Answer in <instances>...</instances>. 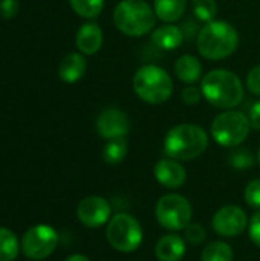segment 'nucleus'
Masks as SVG:
<instances>
[{
    "label": "nucleus",
    "mask_w": 260,
    "mask_h": 261,
    "mask_svg": "<svg viewBox=\"0 0 260 261\" xmlns=\"http://www.w3.org/2000/svg\"><path fill=\"white\" fill-rule=\"evenodd\" d=\"M204 98L218 109H233L244 98V86L238 75L227 69H215L208 72L201 84Z\"/></svg>",
    "instance_id": "obj_1"
},
{
    "label": "nucleus",
    "mask_w": 260,
    "mask_h": 261,
    "mask_svg": "<svg viewBox=\"0 0 260 261\" xmlns=\"http://www.w3.org/2000/svg\"><path fill=\"white\" fill-rule=\"evenodd\" d=\"M239 44L238 31L224 20L208 21L198 35L199 54L207 60H222L230 57Z\"/></svg>",
    "instance_id": "obj_2"
},
{
    "label": "nucleus",
    "mask_w": 260,
    "mask_h": 261,
    "mask_svg": "<svg viewBox=\"0 0 260 261\" xmlns=\"http://www.w3.org/2000/svg\"><path fill=\"white\" fill-rule=\"evenodd\" d=\"M208 145L207 133L193 124H181L173 127L164 141V151L175 161H192L201 156Z\"/></svg>",
    "instance_id": "obj_3"
},
{
    "label": "nucleus",
    "mask_w": 260,
    "mask_h": 261,
    "mask_svg": "<svg viewBox=\"0 0 260 261\" xmlns=\"http://www.w3.org/2000/svg\"><path fill=\"white\" fill-rule=\"evenodd\" d=\"M113 23L123 34L141 37L155 26V12L144 0H121L113 11Z\"/></svg>",
    "instance_id": "obj_4"
},
{
    "label": "nucleus",
    "mask_w": 260,
    "mask_h": 261,
    "mask_svg": "<svg viewBox=\"0 0 260 261\" xmlns=\"http://www.w3.org/2000/svg\"><path fill=\"white\" fill-rule=\"evenodd\" d=\"M133 90L143 101L149 104H161L170 98L173 83L164 69L147 64L136 70L133 76Z\"/></svg>",
    "instance_id": "obj_5"
},
{
    "label": "nucleus",
    "mask_w": 260,
    "mask_h": 261,
    "mask_svg": "<svg viewBox=\"0 0 260 261\" xmlns=\"http://www.w3.org/2000/svg\"><path fill=\"white\" fill-rule=\"evenodd\" d=\"M250 119L238 110H228L218 115L211 124V135L219 145L238 147L250 133Z\"/></svg>",
    "instance_id": "obj_6"
},
{
    "label": "nucleus",
    "mask_w": 260,
    "mask_h": 261,
    "mask_svg": "<svg viewBox=\"0 0 260 261\" xmlns=\"http://www.w3.org/2000/svg\"><path fill=\"white\" fill-rule=\"evenodd\" d=\"M107 240L120 252H133L143 242L139 222L129 214H116L107 225Z\"/></svg>",
    "instance_id": "obj_7"
},
{
    "label": "nucleus",
    "mask_w": 260,
    "mask_h": 261,
    "mask_svg": "<svg viewBox=\"0 0 260 261\" xmlns=\"http://www.w3.org/2000/svg\"><path fill=\"white\" fill-rule=\"evenodd\" d=\"M192 213L190 202L179 194L162 196L155 208L159 225L170 231L185 229L192 222Z\"/></svg>",
    "instance_id": "obj_8"
},
{
    "label": "nucleus",
    "mask_w": 260,
    "mask_h": 261,
    "mask_svg": "<svg viewBox=\"0 0 260 261\" xmlns=\"http://www.w3.org/2000/svg\"><path fill=\"white\" fill-rule=\"evenodd\" d=\"M58 245V234L49 225H35L21 239V251L31 260L48 258Z\"/></svg>",
    "instance_id": "obj_9"
},
{
    "label": "nucleus",
    "mask_w": 260,
    "mask_h": 261,
    "mask_svg": "<svg viewBox=\"0 0 260 261\" xmlns=\"http://www.w3.org/2000/svg\"><path fill=\"white\" fill-rule=\"evenodd\" d=\"M213 228L224 237L239 236L247 228V214L236 205H227L213 216Z\"/></svg>",
    "instance_id": "obj_10"
},
{
    "label": "nucleus",
    "mask_w": 260,
    "mask_h": 261,
    "mask_svg": "<svg viewBox=\"0 0 260 261\" xmlns=\"http://www.w3.org/2000/svg\"><path fill=\"white\" fill-rule=\"evenodd\" d=\"M78 220L87 228H98L110 219V205L106 199L89 196L78 203Z\"/></svg>",
    "instance_id": "obj_11"
},
{
    "label": "nucleus",
    "mask_w": 260,
    "mask_h": 261,
    "mask_svg": "<svg viewBox=\"0 0 260 261\" xmlns=\"http://www.w3.org/2000/svg\"><path fill=\"white\" fill-rule=\"evenodd\" d=\"M97 130L106 139L124 138L130 130L129 118L118 109H106L97 119Z\"/></svg>",
    "instance_id": "obj_12"
},
{
    "label": "nucleus",
    "mask_w": 260,
    "mask_h": 261,
    "mask_svg": "<svg viewBox=\"0 0 260 261\" xmlns=\"http://www.w3.org/2000/svg\"><path fill=\"white\" fill-rule=\"evenodd\" d=\"M156 180L167 188H179L187 179L185 168L175 159H162L155 167Z\"/></svg>",
    "instance_id": "obj_13"
},
{
    "label": "nucleus",
    "mask_w": 260,
    "mask_h": 261,
    "mask_svg": "<svg viewBox=\"0 0 260 261\" xmlns=\"http://www.w3.org/2000/svg\"><path fill=\"white\" fill-rule=\"evenodd\" d=\"M75 41L81 54L93 55L103 44V31L97 23H86L78 29Z\"/></svg>",
    "instance_id": "obj_14"
},
{
    "label": "nucleus",
    "mask_w": 260,
    "mask_h": 261,
    "mask_svg": "<svg viewBox=\"0 0 260 261\" xmlns=\"http://www.w3.org/2000/svg\"><path fill=\"white\" fill-rule=\"evenodd\" d=\"M155 254L159 261H181L185 254V243L179 236H164L156 243Z\"/></svg>",
    "instance_id": "obj_15"
},
{
    "label": "nucleus",
    "mask_w": 260,
    "mask_h": 261,
    "mask_svg": "<svg viewBox=\"0 0 260 261\" xmlns=\"http://www.w3.org/2000/svg\"><path fill=\"white\" fill-rule=\"evenodd\" d=\"M86 72V60L81 54L72 52L63 57L58 66V75L64 83H77Z\"/></svg>",
    "instance_id": "obj_16"
},
{
    "label": "nucleus",
    "mask_w": 260,
    "mask_h": 261,
    "mask_svg": "<svg viewBox=\"0 0 260 261\" xmlns=\"http://www.w3.org/2000/svg\"><path fill=\"white\" fill-rule=\"evenodd\" d=\"M152 40L153 43L164 50H175L176 47H179L184 41V34L178 26L173 24H166L158 28L153 34H152Z\"/></svg>",
    "instance_id": "obj_17"
},
{
    "label": "nucleus",
    "mask_w": 260,
    "mask_h": 261,
    "mask_svg": "<svg viewBox=\"0 0 260 261\" xmlns=\"http://www.w3.org/2000/svg\"><path fill=\"white\" fill-rule=\"evenodd\" d=\"M175 73L181 81L193 84L199 80L202 73V66L193 55H182L175 64Z\"/></svg>",
    "instance_id": "obj_18"
},
{
    "label": "nucleus",
    "mask_w": 260,
    "mask_h": 261,
    "mask_svg": "<svg viewBox=\"0 0 260 261\" xmlns=\"http://www.w3.org/2000/svg\"><path fill=\"white\" fill-rule=\"evenodd\" d=\"M187 0H155V14L162 21L172 23L182 17Z\"/></svg>",
    "instance_id": "obj_19"
},
{
    "label": "nucleus",
    "mask_w": 260,
    "mask_h": 261,
    "mask_svg": "<svg viewBox=\"0 0 260 261\" xmlns=\"http://www.w3.org/2000/svg\"><path fill=\"white\" fill-rule=\"evenodd\" d=\"M18 240L12 231L0 226V261H12L18 255Z\"/></svg>",
    "instance_id": "obj_20"
},
{
    "label": "nucleus",
    "mask_w": 260,
    "mask_h": 261,
    "mask_svg": "<svg viewBox=\"0 0 260 261\" xmlns=\"http://www.w3.org/2000/svg\"><path fill=\"white\" fill-rule=\"evenodd\" d=\"M233 249L225 242L210 243L201 255V261H233Z\"/></svg>",
    "instance_id": "obj_21"
},
{
    "label": "nucleus",
    "mask_w": 260,
    "mask_h": 261,
    "mask_svg": "<svg viewBox=\"0 0 260 261\" xmlns=\"http://www.w3.org/2000/svg\"><path fill=\"white\" fill-rule=\"evenodd\" d=\"M127 154V142L124 138H116V139H110L104 150H103V159L106 164L115 165L120 164Z\"/></svg>",
    "instance_id": "obj_22"
},
{
    "label": "nucleus",
    "mask_w": 260,
    "mask_h": 261,
    "mask_svg": "<svg viewBox=\"0 0 260 261\" xmlns=\"http://www.w3.org/2000/svg\"><path fill=\"white\" fill-rule=\"evenodd\" d=\"M72 9L84 18H95L101 14L104 0H69Z\"/></svg>",
    "instance_id": "obj_23"
},
{
    "label": "nucleus",
    "mask_w": 260,
    "mask_h": 261,
    "mask_svg": "<svg viewBox=\"0 0 260 261\" xmlns=\"http://www.w3.org/2000/svg\"><path fill=\"white\" fill-rule=\"evenodd\" d=\"M193 12L201 21H213L218 14V5L215 0H193Z\"/></svg>",
    "instance_id": "obj_24"
},
{
    "label": "nucleus",
    "mask_w": 260,
    "mask_h": 261,
    "mask_svg": "<svg viewBox=\"0 0 260 261\" xmlns=\"http://www.w3.org/2000/svg\"><path fill=\"white\" fill-rule=\"evenodd\" d=\"M230 164H231V167H234L238 170H247V168L253 167L254 158L248 150H234L230 154Z\"/></svg>",
    "instance_id": "obj_25"
},
{
    "label": "nucleus",
    "mask_w": 260,
    "mask_h": 261,
    "mask_svg": "<svg viewBox=\"0 0 260 261\" xmlns=\"http://www.w3.org/2000/svg\"><path fill=\"white\" fill-rule=\"evenodd\" d=\"M244 196L251 208H260V179H254L247 185Z\"/></svg>",
    "instance_id": "obj_26"
},
{
    "label": "nucleus",
    "mask_w": 260,
    "mask_h": 261,
    "mask_svg": "<svg viewBox=\"0 0 260 261\" xmlns=\"http://www.w3.org/2000/svg\"><path fill=\"white\" fill-rule=\"evenodd\" d=\"M185 239L193 243V245H199L205 240V229L202 225L199 223H190L185 228Z\"/></svg>",
    "instance_id": "obj_27"
},
{
    "label": "nucleus",
    "mask_w": 260,
    "mask_h": 261,
    "mask_svg": "<svg viewBox=\"0 0 260 261\" xmlns=\"http://www.w3.org/2000/svg\"><path fill=\"white\" fill-rule=\"evenodd\" d=\"M18 2L17 0H2L0 2V15L3 18H12L17 15Z\"/></svg>",
    "instance_id": "obj_28"
},
{
    "label": "nucleus",
    "mask_w": 260,
    "mask_h": 261,
    "mask_svg": "<svg viewBox=\"0 0 260 261\" xmlns=\"http://www.w3.org/2000/svg\"><path fill=\"white\" fill-rule=\"evenodd\" d=\"M247 86L248 89L254 93V95H260V66L254 67L250 73H248V78H247Z\"/></svg>",
    "instance_id": "obj_29"
},
{
    "label": "nucleus",
    "mask_w": 260,
    "mask_h": 261,
    "mask_svg": "<svg viewBox=\"0 0 260 261\" xmlns=\"http://www.w3.org/2000/svg\"><path fill=\"white\" fill-rule=\"evenodd\" d=\"M199 99H201V92H199L198 87L188 86V87H185V89L182 90V101H184L185 104L193 106V104L199 102Z\"/></svg>",
    "instance_id": "obj_30"
},
{
    "label": "nucleus",
    "mask_w": 260,
    "mask_h": 261,
    "mask_svg": "<svg viewBox=\"0 0 260 261\" xmlns=\"http://www.w3.org/2000/svg\"><path fill=\"white\" fill-rule=\"evenodd\" d=\"M250 237L254 242V245L260 248V211L253 216L250 222Z\"/></svg>",
    "instance_id": "obj_31"
},
{
    "label": "nucleus",
    "mask_w": 260,
    "mask_h": 261,
    "mask_svg": "<svg viewBox=\"0 0 260 261\" xmlns=\"http://www.w3.org/2000/svg\"><path fill=\"white\" fill-rule=\"evenodd\" d=\"M250 124L256 128L260 130V101H257L250 112Z\"/></svg>",
    "instance_id": "obj_32"
},
{
    "label": "nucleus",
    "mask_w": 260,
    "mask_h": 261,
    "mask_svg": "<svg viewBox=\"0 0 260 261\" xmlns=\"http://www.w3.org/2000/svg\"><path fill=\"white\" fill-rule=\"evenodd\" d=\"M66 261H90V260H89L87 257H84V255H78V254H77V255H70V257H69Z\"/></svg>",
    "instance_id": "obj_33"
},
{
    "label": "nucleus",
    "mask_w": 260,
    "mask_h": 261,
    "mask_svg": "<svg viewBox=\"0 0 260 261\" xmlns=\"http://www.w3.org/2000/svg\"><path fill=\"white\" fill-rule=\"evenodd\" d=\"M259 164H260V150H259Z\"/></svg>",
    "instance_id": "obj_34"
}]
</instances>
